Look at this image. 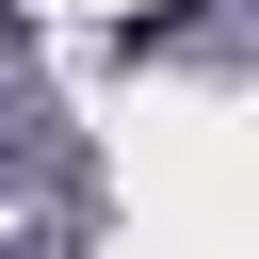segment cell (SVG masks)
<instances>
[{"instance_id": "cell-1", "label": "cell", "mask_w": 259, "mask_h": 259, "mask_svg": "<svg viewBox=\"0 0 259 259\" xmlns=\"http://www.w3.org/2000/svg\"><path fill=\"white\" fill-rule=\"evenodd\" d=\"M162 16H178V0H162Z\"/></svg>"}]
</instances>
